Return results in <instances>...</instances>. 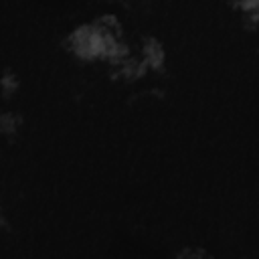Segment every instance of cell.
Segmentation results:
<instances>
[{
	"label": "cell",
	"instance_id": "cell-1",
	"mask_svg": "<svg viewBox=\"0 0 259 259\" xmlns=\"http://www.w3.org/2000/svg\"><path fill=\"white\" fill-rule=\"evenodd\" d=\"M67 47L81 59L101 57V34L93 24H83L67 36Z\"/></svg>",
	"mask_w": 259,
	"mask_h": 259
}]
</instances>
